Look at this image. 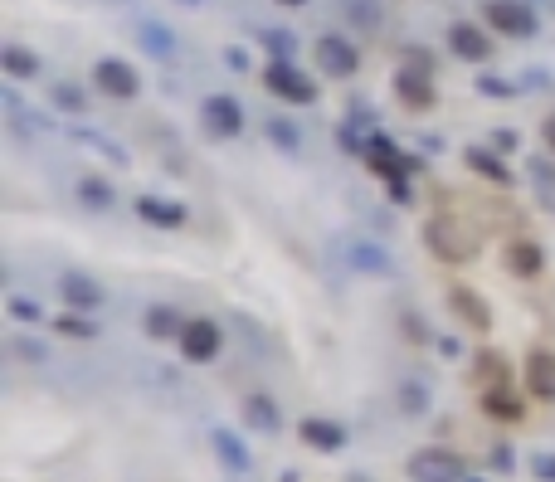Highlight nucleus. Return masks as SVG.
Returning a JSON list of instances; mask_svg holds the SVG:
<instances>
[{
	"label": "nucleus",
	"instance_id": "19",
	"mask_svg": "<svg viewBox=\"0 0 555 482\" xmlns=\"http://www.w3.org/2000/svg\"><path fill=\"white\" fill-rule=\"evenodd\" d=\"M210 444H215V453H220V463L229 473H249L254 468V453L244 448V439H234L229 429H210Z\"/></svg>",
	"mask_w": 555,
	"mask_h": 482
},
{
	"label": "nucleus",
	"instance_id": "35",
	"mask_svg": "<svg viewBox=\"0 0 555 482\" xmlns=\"http://www.w3.org/2000/svg\"><path fill=\"white\" fill-rule=\"evenodd\" d=\"M492 468H502V473H512V468H517V453H512V444L492 448Z\"/></svg>",
	"mask_w": 555,
	"mask_h": 482
},
{
	"label": "nucleus",
	"instance_id": "26",
	"mask_svg": "<svg viewBox=\"0 0 555 482\" xmlns=\"http://www.w3.org/2000/svg\"><path fill=\"white\" fill-rule=\"evenodd\" d=\"M78 200H83L88 210H108V205H112V186H108V181H98V176H83V181H78Z\"/></svg>",
	"mask_w": 555,
	"mask_h": 482
},
{
	"label": "nucleus",
	"instance_id": "7",
	"mask_svg": "<svg viewBox=\"0 0 555 482\" xmlns=\"http://www.w3.org/2000/svg\"><path fill=\"white\" fill-rule=\"evenodd\" d=\"M220 346H224V336H220V327H215L210 317L185 322V332H181V356H185V361L205 366V361H215V356H220Z\"/></svg>",
	"mask_w": 555,
	"mask_h": 482
},
{
	"label": "nucleus",
	"instance_id": "8",
	"mask_svg": "<svg viewBox=\"0 0 555 482\" xmlns=\"http://www.w3.org/2000/svg\"><path fill=\"white\" fill-rule=\"evenodd\" d=\"M200 117H205V127H210L215 137H239V132H244V108H239L229 93H210V98L200 103Z\"/></svg>",
	"mask_w": 555,
	"mask_h": 482
},
{
	"label": "nucleus",
	"instance_id": "32",
	"mask_svg": "<svg viewBox=\"0 0 555 482\" xmlns=\"http://www.w3.org/2000/svg\"><path fill=\"white\" fill-rule=\"evenodd\" d=\"M59 332L64 336H98V327L88 317H59Z\"/></svg>",
	"mask_w": 555,
	"mask_h": 482
},
{
	"label": "nucleus",
	"instance_id": "23",
	"mask_svg": "<svg viewBox=\"0 0 555 482\" xmlns=\"http://www.w3.org/2000/svg\"><path fill=\"white\" fill-rule=\"evenodd\" d=\"M0 69H5V78L30 83V78H39V59L30 49H20V44H5V49H0Z\"/></svg>",
	"mask_w": 555,
	"mask_h": 482
},
{
	"label": "nucleus",
	"instance_id": "29",
	"mask_svg": "<svg viewBox=\"0 0 555 482\" xmlns=\"http://www.w3.org/2000/svg\"><path fill=\"white\" fill-rule=\"evenodd\" d=\"M400 409H405V414H424V409H429V390H424L419 380H405V385H400Z\"/></svg>",
	"mask_w": 555,
	"mask_h": 482
},
{
	"label": "nucleus",
	"instance_id": "22",
	"mask_svg": "<svg viewBox=\"0 0 555 482\" xmlns=\"http://www.w3.org/2000/svg\"><path fill=\"white\" fill-rule=\"evenodd\" d=\"M468 171H478V176H487V181H497V186H512V171H507V161H497V151L487 147H468Z\"/></svg>",
	"mask_w": 555,
	"mask_h": 482
},
{
	"label": "nucleus",
	"instance_id": "14",
	"mask_svg": "<svg viewBox=\"0 0 555 482\" xmlns=\"http://www.w3.org/2000/svg\"><path fill=\"white\" fill-rule=\"evenodd\" d=\"M346 263H351V273H366V278H390L395 273V259L380 244H370V239H351Z\"/></svg>",
	"mask_w": 555,
	"mask_h": 482
},
{
	"label": "nucleus",
	"instance_id": "34",
	"mask_svg": "<svg viewBox=\"0 0 555 482\" xmlns=\"http://www.w3.org/2000/svg\"><path fill=\"white\" fill-rule=\"evenodd\" d=\"M478 88L487 98H512V93H517V83H502V78H482Z\"/></svg>",
	"mask_w": 555,
	"mask_h": 482
},
{
	"label": "nucleus",
	"instance_id": "39",
	"mask_svg": "<svg viewBox=\"0 0 555 482\" xmlns=\"http://www.w3.org/2000/svg\"><path fill=\"white\" fill-rule=\"evenodd\" d=\"M492 142H497V147H502V151H512V147H517V132H497Z\"/></svg>",
	"mask_w": 555,
	"mask_h": 482
},
{
	"label": "nucleus",
	"instance_id": "15",
	"mask_svg": "<svg viewBox=\"0 0 555 482\" xmlns=\"http://www.w3.org/2000/svg\"><path fill=\"white\" fill-rule=\"evenodd\" d=\"M448 49H453L458 59H468V64H482V59H492V39L482 35L478 25H468V20L448 25Z\"/></svg>",
	"mask_w": 555,
	"mask_h": 482
},
{
	"label": "nucleus",
	"instance_id": "5",
	"mask_svg": "<svg viewBox=\"0 0 555 482\" xmlns=\"http://www.w3.org/2000/svg\"><path fill=\"white\" fill-rule=\"evenodd\" d=\"M482 15L497 35L507 39H531L536 35V10L526 0H482Z\"/></svg>",
	"mask_w": 555,
	"mask_h": 482
},
{
	"label": "nucleus",
	"instance_id": "12",
	"mask_svg": "<svg viewBox=\"0 0 555 482\" xmlns=\"http://www.w3.org/2000/svg\"><path fill=\"white\" fill-rule=\"evenodd\" d=\"M526 390L541 400V405H555V351L536 346L526 356Z\"/></svg>",
	"mask_w": 555,
	"mask_h": 482
},
{
	"label": "nucleus",
	"instance_id": "13",
	"mask_svg": "<svg viewBox=\"0 0 555 482\" xmlns=\"http://www.w3.org/2000/svg\"><path fill=\"white\" fill-rule=\"evenodd\" d=\"M468 375H473V385H478V390H502V385H512V366H507V356H502V351H492V346H482L478 356H473Z\"/></svg>",
	"mask_w": 555,
	"mask_h": 482
},
{
	"label": "nucleus",
	"instance_id": "21",
	"mask_svg": "<svg viewBox=\"0 0 555 482\" xmlns=\"http://www.w3.org/2000/svg\"><path fill=\"white\" fill-rule=\"evenodd\" d=\"M137 215L147 224H161V229H181L185 224V210L181 205H171V200H156V195H142L137 200Z\"/></svg>",
	"mask_w": 555,
	"mask_h": 482
},
{
	"label": "nucleus",
	"instance_id": "38",
	"mask_svg": "<svg viewBox=\"0 0 555 482\" xmlns=\"http://www.w3.org/2000/svg\"><path fill=\"white\" fill-rule=\"evenodd\" d=\"M541 142H546V151L555 156V112L546 117V122H541Z\"/></svg>",
	"mask_w": 555,
	"mask_h": 482
},
{
	"label": "nucleus",
	"instance_id": "41",
	"mask_svg": "<svg viewBox=\"0 0 555 482\" xmlns=\"http://www.w3.org/2000/svg\"><path fill=\"white\" fill-rule=\"evenodd\" d=\"M181 5H205V0H181Z\"/></svg>",
	"mask_w": 555,
	"mask_h": 482
},
{
	"label": "nucleus",
	"instance_id": "24",
	"mask_svg": "<svg viewBox=\"0 0 555 482\" xmlns=\"http://www.w3.org/2000/svg\"><path fill=\"white\" fill-rule=\"evenodd\" d=\"M142 327H147V336H156V341H171V336L181 341V332H185L176 307H147V322H142Z\"/></svg>",
	"mask_w": 555,
	"mask_h": 482
},
{
	"label": "nucleus",
	"instance_id": "17",
	"mask_svg": "<svg viewBox=\"0 0 555 482\" xmlns=\"http://www.w3.org/2000/svg\"><path fill=\"white\" fill-rule=\"evenodd\" d=\"M297 434H302V444L317 448V453H336V448H346V429H341L336 419H317V414H307V419L297 424Z\"/></svg>",
	"mask_w": 555,
	"mask_h": 482
},
{
	"label": "nucleus",
	"instance_id": "25",
	"mask_svg": "<svg viewBox=\"0 0 555 482\" xmlns=\"http://www.w3.org/2000/svg\"><path fill=\"white\" fill-rule=\"evenodd\" d=\"M137 35H142V49H147L151 59H171V54H176V35H171L161 20H142Z\"/></svg>",
	"mask_w": 555,
	"mask_h": 482
},
{
	"label": "nucleus",
	"instance_id": "1",
	"mask_svg": "<svg viewBox=\"0 0 555 482\" xmlns=\"http://www.w3.org/2000/svg\"><path fill=\"white\" fill-rule=\"evenodd\" d=\"M424 244H429L434 259H444V263H473L482 249L478 229L463 215H434V220L424 224Z\"/></svg>",
	"mask_w": 555,
	"mask_h": 482
},
{
	"label": "nucleus",
	"instance_id": "40",
	"mask_svg": "<svg viewBox=\"0 0 555 482\" xmlns=\"http://www.w3.org/2000/svg\"><path fill=\"white\" fill-rule=\"evenodd\" d=\"M278 5H302V0H278Z\"/></svg>",
	"mask_w": 555,
	"mask_h": 482
},
{
	"label": "nucleus",
	"instance_id": "16",
	"mask_svg": "<svg viewBox=\"0 0 555 482\" xmlns=\"http://www.w3.org/2000/svg\"><path fill=\"white\" fill-rule=\"evenodd\" d=\"M244 424H249L254 434H278V429H283V409H278L273 395L249 390V395H244Z\"/></svg>",
	"mask_w": 555,
	"mask_h": 482
},
{
	"label": "nucleus",
	"instance_id": "30",
	"mask_svg": "<svg viewBox=\"0 0 555 482\" xmlns=\"http://www.w3.org/2000/svg\"><path fill=\"white\" fill-rule=\"evenodd\" d=\"M263 49H268V54H273V59H288V54H293V35H288V30H263Z\"/></svg>",
	"mask_w": 555,
	"mask_h": 482
},
{
	"label": "nucleus",
	"instance_id": "11",
	"mask_svg": "<svg viewBox=\"0 0 555 482\" xmlns=\"http://www.w3.org/2000/svg\"><path fill=\"white\" fill-rule=\"evenodd\" d=\"M59 297H64L74 312H98V307L108 302L103 283H98V278H88V273H64V278H59Z\"/></svg>",
	"mask_w": 555,
	"mask_h": 482
},
{
	"label": "nucleus",
	"instance_id": "4",
	"mask_svg": "<svg viewBox=\"0 0 555 482\" xmlns=\"http://www.w3.org/2000/svg\"><path fill=\"white\" fill-rule=\"evenodd\" d=\"M463 478H468V463L453 448H419L409 458V482H463Z\"/></svg>",
	"mask_w": 555,
	"mask_h": 482
},
{
	"label": "nucleus",
	"instance_id": "9",
	"mask_svg": "<svg viewBox=\"0 0 555 482\" xmlns=\"http://www.w3.org/2000/svg\"><path fill=\"white\" fill-rule=\"evenodd\" d=\"M448 307H453V317H458L468 332H492V307L482 302V293L453 283V288H448Z\"/></svg>",
	"mask_w": 555,
	"mask_h": 482
},
{
	"label": "nucleus",
	"instance_id": "6",
	"mask_svg": "<svg viewBox=\"0 0 555 482\" xmlns=\"http://www.w3.org/2000/svg\"><path fill=\"white\" fill-rule=\"evenodd\" d=\"M317 69L327 78H351L361 69V54H356V44L346 35H322L317 39Z\"/></svg>",
	"mask_w": 555,
	"mask_h": 482
},
{
	"label": "nucleus",
	"instance_id": "27",
	"mask_svg": "<svg viewBox=\"0 0 555 482\" xmlns=\"http://www.w3.org/2000/svg\"><path fill=\"white\" fill-rule=\"evenodd\" d=\"M268 142H278L288 156H297V147H302V137H297V127L288 117H268Z\"/></svg>",
	"mask_w": 555,
	"mask_h": 482
},
{
	"label": "nucleus",
	"instance_id": "20",
	"mask_svg": "<svg viewBox=\"0 0 555 482\" xmlns=\"http://www.w3.org/2000/svg\"><path fill=\"white\" fill-rule=\"evenodd\" d=\"M482 414L497 419V424H517L521 419L517 390H512V385H502V390H482Z\"/></svg>",
	"mask_w": 555,
	"mask_h": 482
},
{
	"label": "nucleus",
	"instance_id": "33",
	"mask_svg": "<svg viewBox=\"0 0 555 482\" xmlns=\"http://www.w3.org/2000/svg\"><path fill=\"white\" fill-rule=\"evenodd\" d=\"M531 473L541 482H555V453H536V458H531Z\"/></svg>",
	"mask_w": 555,
	"mask_h": 482
},
{
	"label": "nucleus",
	"instance_id": "42",
	"mask_svg": "<svg viewBox=\"0 0 555 482\" xmlns=\"http://www.w3.org/2000/svg\"><path fill=\"white\" fill-rule=\"evenodd\" d=\"M463 482H482V478H463Z\"/></svg>",
	"mask_w": 555,
	"mask_h": 482
},
{
	"label": "nucleus",
	"instance_id": "3",
	"mask_svg": "<svg viewBox=\"0 0 555 482\" xmlns=\"http://www.w3.org/2000/svg\"><path fill=\"white\" fill-rule=\"evenodd\" d=\"M263 88L273 93V98H283V103H317V83L302 74V69H293L288 59H268V69H263Z\"/></svg>",
	"mask_w": 555,
	"mask_h": 482
},
{
	"label": "nucleus",
	"instance_id": "37",
	"mask_svg": "<svg viewBox=\"0 0 555 482\" xmlns=\"http://www.w3.org/2000/svg\"><path fill=\"white\" fill-rule=\"evenodd\" d=\"M224 64H229V69H234V74H244V69H249V54H244V49H234V44H229V49H224Z\"/></svg>",
	"mask_w": 555,
	"mask_h": 482
},
{
	"label": "nucleus",
	"instance_id": "18",
	"mask_svg": "<svg viewBox=\"0 0 555 482\" xmlns=\"http://www.w3.org/2000/svg\"><path fill=\"white\" fill-rule=\"evenodd\" d=\"M507 273H517V278H541V273H546V254H541V244H531V239H512V244H507Z\"/></svg>",
	"mask_w": 555,
	"mask_h": 482
},
{
	"label": "nucleus",
	"instance_id": "2",
	"mask_svg": "<svg viewBox=\"0 0 555 482\" xmlns=\"http://www.w3.org/2000/svg\"><path fill=\"white\" fill-rule=\"evenodd\" d=\"M409 64L395 74V93H400V103L414 112H429L439 103V88H434V59L424 54V49H409L405 54Z\"/></svg>",
	"mask_w": 555,
	"mask_h": 482
},
{
	"label": "nucleus",
	"instance_id": "31",
	"mask_svg": "<svg viewBox=\"0 0 555 482\" xmlns=\"http://www.w3.org/2000/svg\"><path fill=\"white\" fill-rule=\"evenodd\" d=\"M54 103H59L64 112H83V108H88V98L78 93L74 83H59V88H54Z\"/></svg>",
	"mask_w": 555,
	"mask_h": 482
},
{
	"label": "nucleus",
	"instance_id": "36",
	"mask_svg": "<svg viewBox=\"0 0 555 482\" xmlns=\"http://www.w3.org/2000/svg\"><path fill=\"white\" fill-rule=\"evenodd\" d=\"M15 351H20L25 361H44V356H49V351H44V341H25V336L15 341Z\"/></svg>",
	"mask_w": 555,
	"mask_h": 482
},
{
	"label": "nucleus",
	"instance_id": "10",
	"mask_svg": "<svg viewBox=\"0 0 555 482\" xmlns=\"http://www.w3.org/2000/svg\"><path fill=\"white\" fill-rule=\"evenodd\" d=\"M93 83H98V93H108V98H137V88H142V78H137V69H132L127 59H103V64L93 69Z\"/></svg>",
	"mask_w": 555,
	"mask_h": 482
},
{
	"label": "nucleus",
	"instance_id": "28",
	"mask_svg": "<svg viewBox=\"0 0 555 482\" xmlns=\"http://www.w3.org/2000/svg\"><path fill=\"white\" fill-rule=\"evenodd\" d=\"M5 307H10V317H15V322H20V327H39V322H44V307H39L35 297H10V302H5Z\"/></svg>",
	"mask_w": 555,
	"mask_h": 482
}]
</instances>
